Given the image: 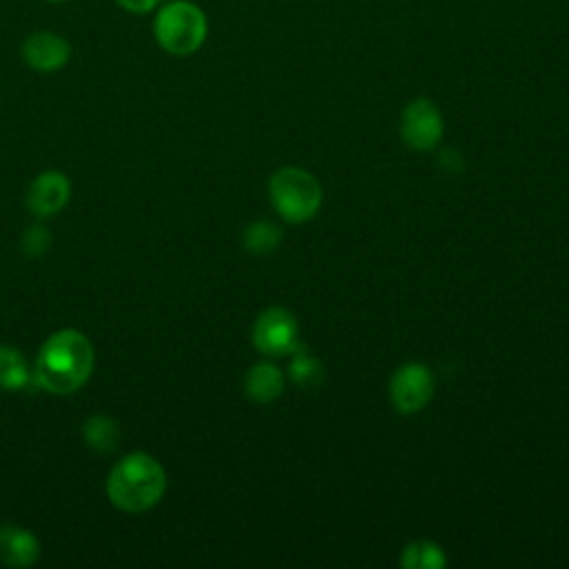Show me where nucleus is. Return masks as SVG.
<instances>
[{"instance_id": "nucleus-16", "label": "nucleus", "mask_w": 569, "mask_h": 569, "mask_svg": "<svg viewBox=\"0 0 569 569\" xmlns=\"http://www.w3.org/2000/svg\"><path fill=\"white\" fill-rule=\"evenodd\" d=\"M280 229L271 222H253L244 229L242 233V244L249 253H258V256H264V253H271L278 244H280Z\"/></svg>"}, {"instance_id": "nucleus-8", "label": "nucleus", "mask_w": 569, "mask_h": 569, "mask_svg": "<svg viewBox=\"0 0 569 569\" xmlns=\"http://www.w3.org/2000/svg\"><path fill=\"white\" fill-rule=\"evenodd\" d=\"M24 64L40 73H51L62 69L71 58V44L67 38L53 31H36L24 38L20 47Z\"/></svg>"}, {"instance_id": "nucleus-7", "label": "nucleus", "mask_w": 569, "mask_h": 569, "mask_svg": "<svg viewBox=\"0 0 569 569\" xmlns=\"http://www.w3.org/2000/svg\"><path fill=\"white\" fill-rule=\"evenodd\" d=\"M440 109L429 98H413L400 116V133L411 149L429 151L442 138Z\"/></svg>"}, {"instance_id": "nucleus-9", "label": "nucleus", "mask_w": 569, "mask_h": 569, "mask_svg": "<svg viewBox=\"0 0 569 569\" xmlns=\"http://www.w3.org/2000/svg\"><path fill=\"white\" fill-rule=\"evenodd\" d=\"M71 198V182L62 171L49 169L33 178L27 191V207L36 218L60 213Z\"/></svg>"}, {"instance_id": "nucleus-3", "label": "nucleus", "mask_w": 569, "mask_h": 569, "mask_svg": "<svg viewBox=\"0 0 569 569\" xmlns=\"http://www.w3.org/2000/svg\"><path fill=\"white\" fill-rule=\"evenodd\" d=\"M209 22L200 4L191 0H171L153 16V38L171 56H191L207 40Z\"/></svg>"}, {"instance_id": "nucleus-10", "label": "nucleus", "mask_w": 569, "mask_h": 569, "mask_svg": "<svg viewBox=\"0 0 569 569\" xmlns=\"http://www.w3.org/2000/svg\"><path fill=\"white\" fill-rule=\"evenodd\" d=\"M40 558L38 538L18 525L0 527V562L7 567H29Z\"/></svg>"}, {"instance_id": "nucleus-6", "label": "nucleus", "mask_w": 569, "mask_h": 569, "mask_svg": "<svg viewBox=\"0 0 569 569\" xmlns=\"http://www.w3.org/2000/svg\"><path fill=\"white\" fill-rule=\"evenodd\" d=\"M436 391L433 373L422 362H407L398 367L389 382V398L396 411L418 413L429 405Z\"/></svg>"}, {"instance_id": "nucleus-15", "label": "nucleus", "mask_w": 569, "mask_h": 569, "mask_svg": "<svg viewBox=\"0 0 569 569\" xmlns=\"http://www.w3.org/2000/svg\"><path fill=\"white\" fill-rule=\"evenodd\" d=\"M289 356H293L289 365L291 380L302 389H316L325 378V369L320 360L313 353H309L302 345H298Z\"/></svg>"}, {"instance_id": "nucleus-18", "label": "nucleus", "mask_w": 569, "mask_h": 569, "mask_svg": "<svg viewBox=\"0 0 569 569\" xmlns=\"http://www.w3.org/2000/svg\"><path fill=\"white\" fill-rule=\"evenodd\" d=\"M118 7H122L129 13L142 16V13H151L153 9H158L160 0H116Z\"/></svg>"}, {"instance_id": "nucleus-12", "label": "nucleus", "mask_w": 569, "mask_h": 569, "mask_svg": "<svg viewBox=\"0 0 569 569\" xmlns=\"http://www.w3.org/2000/svg\"><path fill=\"white\" fill-rule=\"evenodd\" d=\"M31 371L22 351L9 345H0V389L20 391L31 382Z\"/></svg>"}, {"instance_id": "nucleus-4", "label": "nucleus", "mask_w": 569, "mask_h": 569, "mask_svg": "<svg viewBox=\"0 0 569 569\" xmlns=\"http://www.w3.org/2000/svg\"><path fill=\"white\" fill-rule=\"evenodd\" d=\"M269 198L273 209L287 222L311 220L322 204V187L300 167H282L269 178Z\"/></svg>"}, {"instance_id": "nucleus-13", "label": "nucleus", "mask_w": 569, "mask_h": 569, "mask_svg": "<svg viewBox=\"0 0 569 569\" xmlns=\"http://www.w3.org/2000/svg\"><path fill=\"white\" fill-rule=\"evenodd\" d=\"M82 438L89 449L98 453H111L118 447L120 440V429L113 418L109 416H91L82 425Z\"/></svg>"}, {"instance_id": "nucleus-14", "label": "nucleus", "mask_w": 569, "mask_h": 569, "mask_svg": "<svg viewBox=\"0 0 569 569\" xmlns=\"http://www.w3.org/2000/svg\"><path fill=\"white\" fill-rule=\"evenodd\" d=\"M400 565L407 569H442L447 556L442 547L431 540H413L402 549Z\"/></svg>"}, {"instance_id": "nucleus-11", "label": "nucleus", "mask_w": 569, "mask_h": 569, "mask_svg": "<svg viewBox=\"0 0 569 569\" xmlns=\"http://www.w3.org/2000/svg\"><path fill=\"white\" fill-rule=\"evenodd\" d=\"M284 389L282 371L271 362L253 365L244 376V393L253 402H271Z\"/></svg>"}, {"instance_id": "nucleus-1", "label": "nucleus", "mask_w": 569, "mask_h": 569, "mask_svg": "<svg viewBox=\"0 0 569 569\" xmlns=\"http://www.w3.org/2000/svg\"><path fill=\"white\" fill-rule=\"evenodd\" d=\"M93 362L91 340L78 329H60L42 342L31 378L42 391L67 396L89 380Z\"/></svg>"}, {"instance_id": "nucleus-2", "label": "nucleus", "mask_w": 569, "mask_h": 569, "mask_svg": "<svg viewBox=\"0 0 569 569\" xmlns=\"http://www.w3.org/2000/svg\"><path fill=\"white\" fill-rule=\"evenodd\" d=\"M164 489V467L144 451L122 456L107 476V496L111 505L127 513L149 511L162 500Z\"/></svg>"}, {"instance_id": "nucleus-19", "label": "nucleus", "mask_w": 569, "mask_h": 569, "mask_svg": "<svg viewBox=\"0 0 569 569\" xmlns=\"http://www.w3.org/2000/svg\"><path fill=\"white\" fill-rule=\"evenodd\" d=\"M49 2H64V0H49Z\"/></svg>"}, {"instance_id": "nucleus-17", "label": "nucleus", "mask_w": 569, "mask_h": 569, "mask_svg": "<svg viewBox=\"0 0 569 569\" xmlns=\"http://www.w3.org/2000/svg\"><path fill=\"white\" fill-rule=\"evenodd\" d=\"M49 242H51V236L42 224H31L22 238L24 253H29V256H42L47 251Z\"/></svg>"}, {"instance_id": "nucleus-5", "label": "nucleus", "mask_w": 569, "mask_h": 569, "mask_svg": "<svg viewBox=\"0 0 569 569\" xmlns=\"http://www.w3.org/2000/svg\"><path fill=\"white\" fill-rule=\"evenodd\" d=\"M251 340L253 347L269 358L289 356L298 347V322L287 309L269 307L258 313Z\"/></svg>"}]
</instances>
